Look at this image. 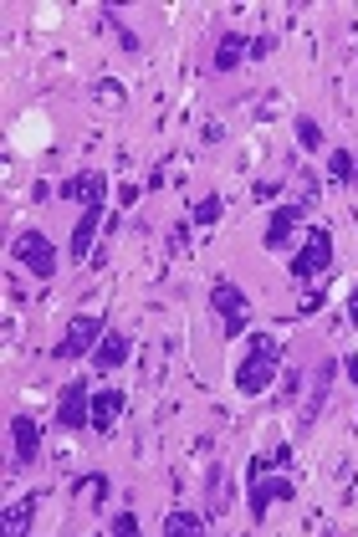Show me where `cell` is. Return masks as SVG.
<instances>
[{"label":"cell","mask_w":358,"mask_h":537,"mask_svg":"<svg viewBox=\"0 0 358 537\" xmlns=\"http://www.w3.org/2000/svg\"><path fill=\"white\" fill-rule=\"evenodd\" d=\"M57 195H62L67 205L77 200L82 210H87V205H108V174H103V169H82V174H67L62 185H57Z\"/></svg>","instance_id":"30bf717a"},{"label":"cell","mask_w":358,"mask_h":537,"mask_svg":"<svg viewBox=\"0 0 358 537\" xmlns=\"http://www.w3.org/2000/svg\"><path fill=\"white\" fill-rule=\"evenodd\" d=\"M190 246V226H174V236H169V251H185Z\"/></svg>","instance_id":"4316f807"},{"label":"cell","mask_w":358,"mask_h":537,"mask_svg":"<svg viewBox=\"0 0 358 537\" xmlns=\"http://www.w3.org/2000/svg\"><path fill=\"white\" fill-rule=\"evenodd\" d=\"M205 517H226V466L205 471Z\"/></svg>","instance_id":"ac0fdd59"},{"label":"cell","mask_w":358,"mask_h":537,"mask_svg":"<svg viewBox=\"0 0 358 537\" xmlns=\"http://www.w3.org/2000/svg\"><path fill=\"white\" fill-rule=\"evenodd\" d=\"M246 57H251V41H246L236 26H226V31L215 36V57H210V67H215V72H236Z\"/></svg>","instance_id":"9a60e30c"},{"label":"cell","mask_w":358,"mask_h":537,"mask_svg":"<svg viewBox=\"0 0 358 537\" xmlns=\"http://www.w3.org/2000/svg\"><path fill=\"white\" fill-rule=\"evenodd\" d=\"M11 256L26 266V272L36 277V282H52L57 272H62V256H57V246L41 236V231H21L16 241H11Z\"/></svg>","instance_id":"8992f818"},{"label":"cell","mask_w":358,"mask_h":537,"mask_svg":"<svg viewBox=\"0 0 358 537\" xmlns=\"http://www.w3.org/2000/svg\"><path fill=\"white\" fill-rule=\"evenodd\" d=\"M123 410H128V394H123L118 384L93 389V430H98V435H113V425L123 420Z\"/></svg>","instance_id":"5bb4252c"},{"label":"cell","mask_w":358,"mask_h":537,"mask_svg":"<svg viewBox=\"0 0 358 537\" xmlns=\"http://www.w3.org/2000/svg\"><path fill=\"white\" fill-rule=\"evenodd\" d=\"M297 389H302V374H287V379H282V405H292Z\"/></svg>","instance_id":"d4e9b609"},{"label":"cell","mask_w":358,"mask_h":537,"mask_svg":"<svg viewBox=\"0 0 358 537\" xmlns=\"http://www.w3.org/2000/svg\"><path fill=\"white\" fill-rule=\"evenodd\" d=\"M210 312L220 318V333L236 338V333H246V323H251V297H246L231 277H220V282L210 287Z\"/></svg>","instance_id":"5b68a950"},{"label":"cell","mask_w":358,"mask_h":537,"mask_svg":"<svg viewBox=\"0 0 358 537\" xmlns=\"http://www.w3.org/2000/svg\"><path fill=\"white\" fill-rule=\"evenodd\" d=\"M108 532H118V537H133V532H139V517H133V512H118V517H108Z\"/></svg>","instance_id":"cb8c5ba5"},{"label":"cell","mask_w":358,"mask_h":537,"mask_svg":"<svg viewBox=\"0 0 358 537\" xmlns=\"http://www.w3.org/2000/svg\"><path fill=\"white\" fill-rule=\"evenodd\" d=\"M220 215H226V200H220V195H200L195 200V226H215Z\"/></svg>","instance_id":"44dd1931"},{"label":"cell","mask_w":358,"mask_h":537,"mask_svg":"<svg viewBox=\"0 0 358 537\" xmlns=\"http://www.w3.org/2000/svg\"><path fill=\"white\" fill-rule=\"evenodd\" d=\"M302 226H307V205H302V200H282V205L272 210V220H266L261 246H266V251H292V241H297Z\"/></svg>","instance_id":"ba28073f"},{"label":"cell","mask_w":358,"mask_h":537,"mask_svg":"<svg viewBox=\"0 0 358 537\" xmlns=\"http://www.w3.org/2000/svg\"><path fill=\"white\" fill-rule=\"evenodd\" d=\"M103 220H108V205H87V210L77 215L72 241H67V256H72V261H82L87 251H93V241H98V231H103Z\"/></svg>","instance_id":"7c38bea8"},{"label":"cell","mask_w":358,"mask_h":537,"mask_svg":"<svg viewBox=\"0 0 358 537\" xmlns=\"http://www.w3.org/2000/svg\"><path fill=\"white\" fill-rule=\"evenodd\" d=\"M272 47H277V31H261L251 41V62H266V57H272Z\"/></svg>","instance_id":"603a6c76"},{"label":"cell","mask_w":358,"mask_h":537,"mask_svg":"<svg viewBox=\"0 0 358 537\" xmlns=\"http://www.w3.org/2000/svg\"><path fill=\"white\" fill-rule=\"evenodd\" d=\"M36 456H41V425L31 415H11V471L36 466Z\"/></svg>","instance_id":"8fae6325"},{"label":"cell","mask_w":358,"mask_h":537,"mask_svg":"<svg viewBox=\"0 0 358 537\" xmlns=\"http://www.w3.org/2000/svg\"><path fill=\"white\" fill-rule=\"evenodd\" d=\"M328 179H333L338 190H353L358 185V154L353 149H333L328 154Z\"/></svg>","instance_id":"2e32d148"},{"label":"cell","mask_w":358,"mask_h":537,"mask_svg":"<svg viewBox=\"0 0 358 537\" xmlns=\"http://www.w3.org/2000/svg\"><path fill=\"white\" fill-rule=\"evenodd\" d=\"M103 333H108V318H103V312H82V318H72L67 333L57 338L52 358H57V364H72V358H93V348H98Z\"/></svg>","instance_id":"277c9868"},{"label":"cell","mask_w":358,"mask_h":537,"mask_svg":"<svg viewBox=\"0 0 358 537\" xmlns=\"http://www.w3.org/2000/svg\"><path fill=\"white\" fill-rule=\"evenodd\" d=\"M57 425L67 435H77L82 425H93V384L87 379H72L57 389Z\"/></svg>","instance_id":"52a82bcc"},{"label":"cell","mask_w":358,"mask_h":537,"mask_svg":"<svg viewBox=\"0 0 358 537\" xmlns=\"http://www.w3.org/2000/svg\"><path fill=\"white\" fill-rule=\"evenodd\" d=\"M333 379H338V358H323L318 374H312V389L302 399V410H297V430L307 435L312 425H318V415L328 410V394H333Z\"/></svg>","instance_id":"9c48e42d"},{"label":"cell","mask_w":358,"mask_h":537,"mask_svg":"<svg viewBox=\"0 0 358 537\" xmlns=\"http://www.w3.org/2000/svg\"><path fill=\"white\" fill-rule=\"evenodd\" d=\"M348 318L358 323V287H353V297H348Z\"/></svg>","instance_id":"83f0119b"},{"label":"cell","mask_w":358,"mask_h":537,"mask_svg":"<svg viewBox=\"0 0 358 537\" xmlns=\"http://www.w3.org/2000/svg\"><path fill=\"white\" fill-rule=\"evenodd\" d=\"M205 527H210V522H205L200 512H190V507H174V512L164 517V532H169V537H200Z\"/></svg>","instance_id":"d6986e66"},{"label":"cell","mask_w":358,"mask_h":537,"mask_svg":"<svg viewBox=\"0 0 358 537\" xmlns=\"http://www.w3.org/2000/svg\"><path fill=\"white\" fill-rule=\"evenodd\" d=\"M277 374H282V343H277L272 333H251L241 364H236V394L261 399L266 389L277 384Z\"/></svg>","instance_id":"6da1fadb"},{"label":"cell","mask_w":358,"mask_h":537,"mask_svg":"<svg viewBox=\"0 0 358 537\" xmlns=\"http://www.w3.org/2000/svg\"><path fill=\"white\" fill-rule=\"evenodd\" d=\"M297 486L287 476V466H277V456H256L246 466V512L251 522H266V512H272V502H292Z\"/></svg>","instance_id":"7a4b0ae2"},{"label":"cell","mask_w":358,"mask_h":537,"mask_svg":"<svg viewBox=\"0 0 358 537\" xmlns=\"http://www.w3.org/2000/svg\"><path fill=\"white\" fill-rule=\"evenodd\" d=\"M292 128H297V144H302L307 154H318V149L328 144V139H323V128H318V118H307V113H302Z\"/></svg>","instance_id":"ffe728a7"},{"label":"cell","mask_w":358,"mask_h":537,"mask_svg":"<svg viewBox=\"0 0 358 537\" xmlns=\"http://www.w3.org/2000/svg\"><path fill=\"white\" fill-rule=\"evenodd\" d=\"M108 21H113V16H108ZM113 26H118V21H113ZM118 41H123V52H139V36H133L128 26H118Z\"/></svg>","instance_id":"484cf974"},{"label":"cell","mask_w":358,"mask_h":537,"mask_svg":"<svg viewBox=\"0 0 358 537\" xmlns=\"http://www.w3.org/2000/svg\"><path fill=\"white\" fill-rule=\"evenodd\" d=\"M36 512H41V497H36V491H31V497H21V502H11V507H6V532H11V537L31 532Z\"/></svg>","instance_id":"e0dca14e"},{"label":"cell","mask_w":358,"mask_h":537,"mask_svg":"<svg viewBox=\"0 0 358 537\" xmlns=\"http://www.w3.org/2000/svg\"><path fill=\"white\" fill-rule=\"evenodd\" d=\"M328 266H333V231H328V226H307V241H302V251H297L292 266H287L292 282H297V287H312V282L328 272Z\"/></svg>","instance_id":"3957f363"},{"label":"cell","mask_w":358,"mask_h":537,"mask_svg":"<svg viewBox=\"0 0 358 537\" xmlns=\"http://www.w3.org/2000/svg\"><path fill=\"white\" fill-rule=\"evenodd\" d=\"M93 98H98V103H113V108H123V103H128V93H123L118 82H108V77H98V82H93Z\"/></svg>","instance_id":"7402d4cb"},{"label":"cell","mask_w":358,"mask_h":537,"mask_svg":"<svg viewBox=\"0 0 358 537\" xmlns=\"http://www.w3.org/2000/svg\"><path fill=\"white\" fill-rule=\"evenodd\" d=\"M128 353H133V338H128L123 328H108V333L98 338V348H93V369H98V374H113V369L128 364Z\"/></svg>","instance_id":"4fadbf2b"}]
</instances>
